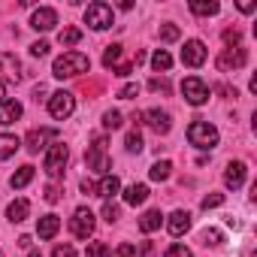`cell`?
<instances>
[{"instance_id": "obj_1", "label": "cell", "mask_w": 257, "mask_h": 257, "mask_svg": "<svg viewBox=\"0 0 257 257\" xmlns=\"http://www.w3.org/2000/svg\"><path fill=\"white\" fill-rule=\"evenodd\" d=\"M88 67H91L88 55H82V52H64V55L55 61L52 76H55V79H70V76H82V73H88Z\"/></svg>"}, {"instance_id": "obj_2", "label": "cell", "mask_w": 257, "mask_h": 257, "mask_svg": "<svg viewBox=\"0 0 257 257\" xmlns=\"http://www.w3.org/2000/svg\"><path fill=\"white\" fill-rule=\"evenodd\" d=\"M188 143L197 149H215L218 146V127L209 121H194L188 127Z\"/></svg>"}, {"instance_id": "obj_3", "label": "cell", "mask_w": 257, "mask_h": 257, "mask_svg": "<svg viewBox=\"0 0 257 257\" xmlns=\"http://www.w3.org/2000/svg\"><path fill=\"white\" fill-rule=\"evenodd\" d=\"M85 161H88V170L109 176V170H112V158L106 155V140H103V137H97V140L88 146V152H85Z\"/></svg>"}, {"instance_id": "obj_4", "label": "cell", "mask_w": 257, "mask_h": 257, "mask_svg": "<svg viewBox=\"0 0 257 257\" xmlns=\"http://www.w3.org/2000/svg\"><path fill=\"white\" fill-rule=\"evenodd\" d=\"M67 158H70V152H67V146L64 143H55L49 152H46V161H43V170L52 176V179H58V176H64V167H67Z\"/></svg>"}, {"instance_id": "obj_5", "label": "cell", "mask_w": 257, "mask_h": 257, "mask_svg": "<svg viewBox=\"0 0 257 257\" xmlns=\"http://www.w3.org/2000/svg\"><path fill=\"white\" fill-rule=\"evenodd\" d=\"M112 7L109 4H91L88 10H85V22H88V28H94V31H106V28H112Z\"/></svg>"}, {"instance_id": "obj_6", "label": "cell", "mask_w": 257, "mask_h": 257, "mask_svg": "<svg viewBox=\"0 0 257 257\" xmlns=\"http://www.w3.org/2000/svg\"><path fill=\"white\" fill-rule=\"evenodd\" d=\"M73 109H76V97H73L70 91H55V94L49 97V112H52V118L64 121V118L73 115Z\"/></svg>"}, {"instance_id": "obj_7", "label": "cell", "mask_w": 257, "mask_h": 257, "mask_svg": "<svg viewBox=\"0 0 257 257\" xmlns=\"http://www.w3.org/2000/svg\"><path fill=\"white\" fill-rule=\"evenodd\" d=\"M182 94H185V100H188L191 106H203V103L209 100V85H206L203 79H197V76H188V79L182 82Z\"/></svg>"}, {"instance_id": "obj_8", "label": "cell", "mask_w": 257, "mask_h": 257, "mask_svg": "<svg viewBox=\"0 0 257 257\" xmlns=\"http://www.w3.org/2000/svg\"><path fill=\"white\" fill-rule=\"evenodd\" d=\"M70 230H73V236H76V239H88V236L94 233V212H91L88 206H79V209L73 212Z\"/></svg>"}, {"instance_id": "obj_9", "label": "cell", "mask_w": 257, "mask_h": 257, "mask_svg": "<svg viewBox=\"0 0 257 257\" xmlns=\"http://www.w3.org/2000/svg\"><path fill=\"white\" fill-rule=\"evenodd\" d=\"M22 79V64L16 55L10 52H0V85H7V82H19Z\"/></svg>"}, {"instance_id": "obj_10", "label": "cell", "mask_w": 257, "mask_h": 257, "mask_svg": "<svg viewBox=\"0 0 257 257\" xmlns=\"http://www.w3.org/2000/svg\"><path fill=\"white\" fill-rule=\"evenodd\" d=\"M245 61H248V55H245V49L242 46H227L224 49V55L218 58V70H239V67H245Z\"/></svg>"}, {"instance_id": "obj_11", "label": "cell", "mask_w": 257, "mask_h": 257, "mask_svg": "<svg viewBox=\"0 0 257 257\" xmlns=\"http://www.w3.org/2000/svg\"><path fill=\"white\" fill-rule=\"evenodd\" d=\"M182 64L185 67H203L206 64V46L200 40H188L182 49Z\"/></svg>"}, {"instance_id": "obj_12", "label": "cell", "mask_w": 257, "mask_h": 257, "mask_svg": "<svg viewBox=\"0 0 257 257\" xmlns=\"http://www.w3.org/2000/svg\"><path fill=\"white\" fill-rule=\"evenodd\" d=\"M55 137H58V131H52V127H40V131H31L28 140H25V143H28V152H31V155H40V152L46 149V143L55 140Z\"/></svg>"}, {"instance_id": "obj_13", "label": "cell", "mask_w": 257, "mask_h": 257, "mask_svg": "<svg viewBox=\"0 0 257 257\" xmlns=\"http://www.w3.org/2000/svg\"><path fill=\"white\" fill-rule=\"evenodd\" d=\"M58 25V13L52 7H40L34 16H31V28L34 31H52Z\"/></svg>"}, {"instance_id": "obj_14", "label": "cell", "mask_w": 257, "mask_h": 257, "mask_svg": "<svg viewBox=\"0 0 257 257\" xmlns=\"http://www.w3.org/2000/svg\"><path fill=\"white\" fill-rule=\"evenodd\" d=\"M245 176H248V167H245L242 161H233V164H227L224 185H227L230 191H236V188H242V185H245Z\"/></svg>"}, {"instance_id": "obj_15", "label": "cell", "mask_w": 257, "mask_h": 257, "mask_svg": "<svg viewBox=\"0 0 257 257\" xmlns=\"http://www.w3.org/2000/svg\"><path fill=\"white\" fill-rule=\"evenodd\" d=\"M188 227H191V212H185V209H176V212L170 215V221H167V230H170L173 236H182Z\"/></svg>"}, {"instance_id": "obj_16", "label": "cell", "mask_w": 257, "mask_h": 257, "mask_svg": "<svg viewBox=\"0 0 257 257\" xmlns=\"http://www.w3.org/2000/svg\"><path fill=\"white\" fill-rule=\"evenodd\" d=\"M19 118H22L19 100H0V124H16Z\"/></svg>"}, {"instance_id": "obj_17", "label": "cell", "mask_w": 257, "mask_h": 257, "mask_svg": "<svg viewBox=\"0 0 257 257\" xmlns=\"http://www.w3.org/2000/svg\"><path fill=\"white\" fill-rule=\"evenodd\" d=\"M97 194H100L106 203H112V200L121 194V182H118V176H103V182L97 185Z\"/></svg>"}, {"instance_id": "obj_18", "label": "cell", "mask_w": 257, "mask_h": 257, "mask_svg": "<svg viewBox=\"0 0 257 257\" xmlns=\"http://www.w3.org/2000/svg\"><path fill=\"white\" fill-rule=\"evenodd\" d=\"M146 118H149V124H152V131H158V134H170V115L164 112V109H149L146 112Z\"/></svg>"}, {"instance_id": "obj_19", "label": "cell", "mask_w": 257, "mask_h": 257, "mask_svg": "<svg viewBox=\"0 0 257 257\" xmlns=\"http://www.w3.org/2000/svg\"><path fill=\"white\" fill-rule=\"evenodd\" d=\"M58 230H61V218H58V215H43V218L37 221V233H40V239H52Z\"/></svg>"}, {"instance_id": "obj_20", "label": "cell", "mask_w": 257, "mask_h": 257, "mask_svg": "<svg viewBox=\"0 0 257 257\" xmlns=\"http://www.w3.org/2000/svg\"><path fill=\"white\" fill-rule=\"evenodd\" d=\"M28 215H31V203H28L25 197H22V200H13V203H10V209H7V218H10L13 224H22Z\"/></svg>"}, {"instance_id": "obj_21", "label": "cell", "mask_w": 257, "mask_h": 257, "mask_svg": "<svg viewBox=\"0 0 257 257\" xmlns=\"http://www.w3.org/2000/svg\"><path fill=\"white\" fill-rule=\"evenodd\" d=\"M19 137L16 134H0V161H7V158H13L16 152H19Z\"/></svg>"}, {"instance_id": "obj_22", "label": "cell", "mask_w": 257, "mask_h": 257, "mask_svg": "<svg viewBox=\"0 0 257 257\" xmlns=\"http://www.w3.org/2000/svg\"><path fill=\"white\" fill-rule=\"evenodd\" d=\"M146 197H149V188L146 185H131V188L124 191V203L127 206H143Z\"/></svg>"}, {"instance_id": "obj_23", "label": "cell", "mask_w": 257, "mask_h": 257, "mask_svg": "<svg viewBox=\"0 0 257 257\" xmlns=\"http://www.w3.org/2000/svg\"><path fill=\"white\" fill-rule=\"evenodd\" d=\"M161 224H164V215H161V209H152V212H146V215L140 218V230H143V233H155Z\"/></svg>"}, {"instance_id": "obj_24", "label": "cell", "mask_w": 257, "mask_h": 257, "mask_svg": "<svg viewBox=\"0 0 257 257\" xmlns=\"http://www.w3.org/2000/svg\"><path fill=\"white\" fill-rule=\"evenodd\" d=\"M188 7H191V13H194V16H215V13L221 10L215 0H209V4H206V0H191Z\"/></svg>"}, {"instance_id": "obj_25", "label": "cell", "mask_w": 257, "mask_h": 257, "mask_svg": "<svg viewBox=\"0 0 257 257\" xmlns=\"http://www.w3.org/2000/svg\"><path fill=\"white\" fill-rule=\"evenodd\" d=\"M152 67H155L158 73H167V70L173 67V58H170V52H167V49H158V52L152 55Z\"/></svg>"}, {"instance_id": "obj_26", "label": "cell", "mask_w": 257, "mask_h": 257, "mask_svg": "<svg viewBox=\"0 0 257 257\" xmlns=\"http://www.w3.org/2000/svg\"><path fill=\"white\" fill-rule=\"evenodd\" d=\"M31 179H34V167L25 164V167H19V173L10 179V185H13V188H25V185H31Z\"/></svg>"}, {"instance_id": "obj_27", "label": "cell", "mask_w": 257, "mask_h": 257, "mask_svg": "<svg viewBox=\"0 0 257 257\" xmlns=\"http://www.w3.org/2000/svg\"><path fill=\"white\" fill-rule=\"evenodd\" d=\"M170 170H173V164H170V161H158V164L149 170V176H152L155 182H167V179H170Z\"/></svg>"}, {"instance_id": "obj_28", "label": "cell", "mask_w": 257, "mask_h": 257, "mask_svg": "<svg viewBox=\"0 0 257 257\" xmlns=\"http://www.w3.org/2000/svg\"><path fill=\"white\" fill-rule=\"evenodd\" d=\"M58 40H61V46H76V43L82 40V31H79V28H64V31L58 34Z\"/></svg>"}, {"instance_id": "obj_29", "label": "cell", "mask_w": 257, "mask_h": 257, "mask_svg": "<svg viewBox=\"0 0 257 257\" xmlns=\"http://www.w3.org/2000/svg\"><path fill=\"white\" fill-rule=\"evenodd\" d=\"M118 58H121V46H118V43H115V46H106V52H103V67H115Z\"/></svg>"}, {"instance_id": "obj_30", "label": "cell", "mask_w": 257, "mask_h": 257, "mask_svg": "<svg viewBox=\"0 0 257 257\" xmlns=\"http://www.w3.org/2000/svg\"><path fill=\"white\" fill-rule=\"evenodd\" d=\"M103 127H106V131H118V127H121V112L109 109V112L103 115Z\"/></svg>"}, {"instance_id": "obj_31", "label": "cell", "mask_w": 257, "mask_h": 257, "mask_svg": "<svg viewBox=\"0 0 257 257\" xmlns=\"http://www.w3.org/2000/svg\"><path fill=\"white\" fill-rule=\"evenodd\" d=\"M85 257H109V248H106V242H88V251H85Z\"/></svg>"}, {"instance_id": "obj_32", "label": "cell", "mask_w": 257, "mask_h": 257, "mask_svg": "<svg viewBox=\"0 0 257 257\" xmlns=\"http://www.w3.org/2000/svg\"><path fill=\"white\" fill-rule=\"evenodd\" d=\"M200 239H203V245H221V233H218L215 227H206V230L200 233Z\"/></svg>"}, {"instance_id": "obj_33", "label": "cell", "mask_w": 257, "mask_h": 257, "mask_svg": "<svg viewBox=\"0 0 257 257\" xmlns=\"http://www.w3.org/2000/svg\"><path fill=\"white\" fill-rule=\"evenodd\" d=\"M124 146H127V152H137V155H140V152H143V137H140L137 131L127 134V143H124Z\"/></svg>"}, {"instance_id": "obj_34", "label": "cell", "mask_w": 257, "mask_h": 257, "mask_svg": "<svg viewBox=\"0 0 257 257\" xmlns=\"http://www.w3.org/2000/svg\"><path fill=\"white\" fill-rule=\"evenodd\" d=\"M158 34H161V40H164V43L179 40V28H176V25H161V31H158Z\"/></svg>"}, {"instance_id": "obj_35", "label": "cell", "mask_w": 257, "mask_h": 257, "mask_svg": "<svg viewBox=\"0 0 257 257\" xmlns=\"http://www.w3.org/2000/svg\"><path fill=\"white\" fill-rule=\"evenodd\" d=\"M109 257H137V248H134L131 242H121V245H118Z\"/></svg>"}, {"instance_id": "obj_36", "label": "cell", "mask_w": 257, "mask_h": 257, "mask_svg": "<svg viewBox=\"0 0 257 257\" xmlns=\"http://www.w3.org/2000/svg\"><path fill=\"white\" fill-rule=\"evenodd\" d=\"M164 257H194V254H191V251H188L185 245H170Z\"/></svg>"}, {"instance_id": "obj_37", "label": "cell", "mask_w": 257, "mask_h": 257, "mask_svg": "<svg viewBox=\"0 0 257 257\" xmlns=\"http://www.w3.org/2000/svg\"><path fill=\"white\" fill-rule=\"evenodd\" d=\"M224 203V194H209V197H203V209H215V206H221Z\"/></svg>"}, {"instance_id": "obj_38", "label": "cell", "mask_w": 257, "mask_h": 257, "mask_svg": "<svg viewBox=\"0 0 257 257\" xmlns=\"http://www.w3.org/2000/svg\"><path fill=\"white\" fill-rule=\"evenodd\" d=\"M103 218H106L109 224H115V221H118V206H115V203H106V206H103Z\"/></svg>"}, {"instance_id": "obj_39", "label": "cell", "mask_w": 257, "mask_h": 257, "mask_svg": "<svg viewBox=\"0 0 257 257\" xmlns=\"http://www.w3.org/2000/svg\"><path fill=\"white\" fill-rule=\"evenodd\" d=\"M137 94H140V85H124V88L118 91V97H121V100H134Z\"/></svg>"}, {"instance_id": "obj_40", "label": "cell", "mask_w": 257, "mask_h": 257, "mask_svg": "<svg viewBox=\"0 0 257 257\" xmlns=\"http://www.w3.org/2000/svg\"><path fill=\"white\" fill-rule=\"evenodd\" d=\"M31 55H34V58H46V55H49V43H43V40L34 43V46H31Z\"/></svg>"}, {"instance_id": "obj_41", "label": "cell", "mask_w": 257, "mask_h": 257, "mask_svg": "<svg viewBox=\"0 0 257 257\" xmlns=\"http://www.w3.org/2000/svg\"><path fill=\"white\" fill-rule=\"evenodd\" d=\"M46 200H49V203H58V200H61V188H58V185H49V188H46Z\"/></svg>"}, {"instance_id": "obj_42", "label": "cell", "mask_w": 257, "mask_h": 257, "mask_svg": "<svg viewBox=\"0 0 257 257\" xmlns=\"http://www.w3.org/2000/svg\"><path fill=\"white\" fill-rule=\"evenodd\" d=\"M55 257H76V248L73 245H58L55 248Z\"/></svg>"}, {"instance_id": "obj_43", "label": "cell", "mask_w": 257, "mask_h": 257, "mask_svg": "<svg viewBox=\"0 0 257 257\" xmlns=\"http://www.w3.org/2000/svg\"><path fill=\"white\" fill-rule=\"evenodd\" d=\"M149 88H152V91H164V94L170 91V85H167V79H152V82H149Z\"/></svg>"}, {"instance_id": "obj_44", "label": "cell", "mask_w": 257, "mask_h": 257, "mask_svg": "<svg viewBox=\"0 0 257 257\" xmlns=\"http://www.w3.org/2000/svg\"><path fill=\"white\" fill-rule=\"evenodd\" d=\"M224 43L227 46H239V31H224Z\"/></svg>"}, {"instance_id": "obj_45", "label": "cell", "mask_w": 257, "mask_h": 257, "mask_svg": "<svg viewBox=\"0 0 257 257\" xmlns=\"http://www.w3.org/2000/svg\"><path fill=\"white\" fill-rule=\"evenodd\" d=\"M82 191H85V194H97V185L88 182V179H82Z\"/></svg>"}, {"instance_id": "obj_46", "label": "cell", "mask_w": 257, "mask_h": 257, "mask_svg": "<svg viewBox=\"0 0 257 257\" xmlns=\"http://www.w3.org/2000/svg\"><path fill=\"white\" fill-rule=\"evenodd\" d=\"M19 245H22V248H31V245H34V239H31V236H19Z\"/></svg>"}, {"instance_id": "obj_47", "label": "cell", "mask_w": 257, "mask_h": 257, "mask_svg": "<svg viewBox=\"0 0 257 257\" xmlns=\"http://www.w3.org/2000/svg\"><path fill=\"white\" fill-rule=\"evenodd\" d=\"M155 254V248H152V242H143V257H152Z\"/></svg>"}, {"instance_id": "obj_48", "label": "cell", "mask_w": 257, "mask_h": 257, "mask_svg": "<svg viewBox=\"0 0 257 257\" xmlns=\"http://www.w3.org/2000/svg\"><path fill=\"white\" fill-rule=\"evenodd\" d=\"M7 97V85H0V100H4Z\"/></svg>"}, {"instance_id": "obj_49", "label": "cell", "mask_w": 257, "mask_h": 257, "mask_svg": "<svg viewBox=\"0 0 257 257\" xmlns=\"http://www.w3.org/2000/svg\"><path fill=\"white\" fill-rule=\"evenodd\" d=\"M28 257H43V254H40V251H31V254H28Z\"/></svg>"}]
</instances>
